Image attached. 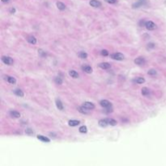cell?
Instances as JSON below:
<instances>
[{"label": "cell", "mask_w": 166, "mask_h": 166, "mask_svg": "<svg viewBox=\"0 0 166 166\" xmlns=\"http://www.w3.org/2000/svg\"><path fill=\"white\" fill-rule=\"evenodd\" d=\"M37 139H40V140H42V142H45V143H49L50 141V139H48L47 137L43 136V135H37Z\"/></svg>", "instance_id": "23"}, {"label": "cell", "mask_w": 166, "mask_h": 166, "mask_svg": "<svg viewBox=\"0 0 166 166\" xmlns=\"http://www.w3.org/2000/svg\"><path fill=\"white\" fill-rule=\"evenodd\" d=\"M27 41H28V43H30V44H32V45H35L36 43V39L33 36H28V37H27Z\"/></svg>", "instance_id": "13"}, {"label": "cell", "mask_w": 166, "mask_h": 166, "mask_svg": "<svg viewBox=\"0 0 166 166\" xmlns=\"http://www.w3.org/2000/svg\"><path fill=\"white\" fill-rule=\"evenodd\" d=\"M141 93H142V95L145 96V97H147V96H148L149 94H150V90L147 88L144 87V88H142Z\"/></svg>", "instance_id": "18"}, {"label": "cell", "mask_w": 166, "mask_h": 166, "mask_svg": "<svg viewBox=\"0 0 166 166\" xmlns=\"http://www.w3.org/2000/svg\"><path fill=\"white\" fill-rule=\"evenodd\" d=\"M145 3H146V0H138V1H137V3H135L134 5H133V7H140V6H143Z\"/></svg>", "instance_id": "19"}, {"label": "cell", "mask_w": 166, "mask_h": 166, "mask_svg": "<svg viewBox=\"0 0 166 166\" xmlns=\"http://www.w3.org/2000/svg\"><path fill=\"white\" fill-rule=\"evenodd\" d=\"M56 5H57V7H58L59 10H61V11L65 10V9H66V7H67L66 5H65L63 3H62V2H57Z\"/></svg>", "instance_id": "14"}, {"label": "cell", "mask_w": 166, "mask_h": 166, "mask_svg": "<svg viewBox=\"0 0 166 166\" xmlns=\"http://www.w3.org/2000/svg\"><path fill=\"white\" fill-rule=\"evenodd\" d=\"M155 47V45L153 44V43H150V44H148V48H154Z\"/></svg>", "instance_id": "32"}, {"label": "cell", "mask_w": 166, "mask_h": 166, "mask_svg": "<svg viewBox=\"0 0 166 166\" xmlns=\"http://www.w3.org/2000/svg\"><path fill=\"white\" fill-rule=\"evenodd\" d=\"M78 111L80 112L81 114H88L89 113V110L83 108V106H80V107L78 108Z\"/></svg>", "instance_id": "22"}, {"label": "cell", "mask_w": 166, "mask_h": 166, "mask_svg": "<svg viewBox=\"0 0 166 166\" xmlns=\"http://www.w3.org/2000/svg\"><path fill=\"white\" fill-rule=\"evenodd\" d=\"M15 11H16L15 8H11V13H15Z\"/></svg>", "instance_id": "34"}, {"label": "cell", "mask_w": 166, "mask_h": 166, "mask_svg": "<svg viewBox=\"0 0 166 166\" xmlns=\"http://www.w3.org/2000/svg\"><path fill=\"white\" fill-rule=\"evenodd\" d=\"M100 54H101L102 56H108L109 55V52L106 50H101V52H100Z\"/></svg>", "instance_id": "29"}, {"label": "cell", "mask_w": 166, "mask_h": 166, "mask_svg": "<svg viewBox=\"0 0 166 166\" xmlns=\"http://www.w3.org/2000/svg\"><path fill=\"white\" fill-rule=\"evenodd\" d=\"M5 79L7 80V82H8L9 83H11V84H15V83H16V79H15V78L12 77V76H10V75H7V76H5Z\"/></svg>", "instance_id": "10"}, {"label": "cell", "mask_w": 166, "mask_h": 166, "mask_svg": "<svg viewBox=\"0 0 166 166\" xmlns=\"http://www.w3.org/2000/svg\"><path fill=\"white\" fill-rule=\"evenodd\" d=\"M10 115L14 118H19L20 117V114L16 110H11V111H10Z\"/></svg>", "instance_id": "12"}, {"label": "cell", "mask_w": 166, "mask_h": 166, "mask_svg": "<svg viewBox=\"0 0 166 166\" xmlns=\"http://www.w3.org/2000/svg\"><path fill=\"white\" fill-rule=\"evenodd\" d=\"M133 81H134V83H138V84H142V83H143L145 82V79L142 77H138V78H136V79H135Z\"/></svg>", "instance_id": "15"}, {"label": "cell", "mask_w": 166, "mask_h": 166, "mask_svg": "<svg viewBox=\"0 0 166 166\" xmlns=\"http://www.w3.org/2000/svg\"><path fill=\"white\" fill-rule=\"evenodd\" d=\"M82 106H83V108H85L86 109L88 110H93L95 109V105H94L93 103H92V102H89V101H86L84 102L83 104H82Z\"/></svg>", "instance_id": "4"}, {"label": "cell", "mask_w": 166, "mask_h": 166, "mask_svg": "<svg viewBox=\"0 0 166 166\" xmlns=\"http://www.w3.org/2000/svg\"><path fill=\"white\" fill-rule=\"evenodd\" d=\"M54 81H55V83H56L57 84H59V85H61L62 83V79L61 77H58V76L55 77Z\"/></svg>", "instance_id": "25"}, {"label": "cell", "mask_w": 166, "mask_h": 166, "mask_svg": "<svg viewBox=\"0 0 166 166\" xmlns=\"http://www.w3.org/2000/svg\"><path fill=\"white\" fill-rule=\"evenodd\" d=\"M69 75H70V76L74 78V79H77V78L79 77V74H78V72L74 71V70H71V71H69Z\"/></svg>", "instance_id": "17"}, {"label": "cell", "mask_w": 166, "mask_h": 166, "mask_svg": "<svg viewBox=\"0 0 166 166\" xmlns=\"http://www.w3.org/2000/svg\"><path fill=\"white\" fill-rule=\"evenodd\" d=\"M89 4L93 7L98 8V7H101V3H100V1H98V0H91V1L89 2Z\"/></svg>", "instance_id": "6"}, {"label": "cell", "mask_w": 166, "mask_h": 166, "mask_svg": "<svg viewBox=\"0 0 166 166\" xmlns=\"http://www.w3.org/2000/svg\"><path fill=\"white\" fill-rule=\"evenodd\" d=\"M112 111H113L112 107L111 108H108V109H104V112H105V113H111Z\"/></svg>", "instance_id": "31"}, {"label": "cell", "mask_w": 166, "mask_h": 166, "mask_svg": "<svg viewBox=\"0 0 166 166\" xmlns=\"http://www.w3.org/2000/svg\"><path fill=\"white\" fill-rule=\"evenodd\" d=\"M104 1H105L106 3H108L114 4V3H117V1H118V0H104Z\"/></svg>", "instance_id": "30"}, {"label": "cell", "mask_w": 166, "mask_h": 166, "mask_svg": "<svg viewBox=\"0 0 166 166\" xmlns=\"http://www.w3.org/2000/svg\"><path fill=\"white\" fill-rule=\"evenodd\" d=\"M110 57L114 59V60H117V61H121V60H123L124 59V55L122 54V53H114L110 55Z\"/></svg>", "instance_id": "3"}, {"label": "cell", "mask_w": 166, "mask_h": 166, "mask_svg": "<svg viewBox=\"0 0 166 166\" xmlns=\"http://www.w3.org/2000/svg\"><path fill=\"white\" fill-rule=\"evenodd\" d=\"M79 132H80V133H86V132L88 131L87 126H80V127H79Z\"/></svg>", "instance_id": "26"}, {"label": "cell", "mask_w": 166, "mask_h": 166, "mask_svg": "<svg viewBox=\"0 0 166 166\" xmlns=\"http://www.w3.org/2000/svg\"><path fill=\"white\" fill-rule=\"evenodd\" d=\"M79 57L80 58H88V54L86 52H84V51H80V52L79 53Z\"/></svg>", "instance_id": "24"}, {"label": "cell", "mask_w": 166, "mask_h": 166, "mask_svg": "<svg viewBox=\"0 0 166 166\" xmlns=\"http://www.w3.org/2000/svg\"><path fill=\"white\" fill-rule=\"evenodd\" d=\"M145 27L147 30L149 31H152V30H155L156 28V24L154 22L151 21V20H148V21L145 22Z\"/></svg>", "instance_id": "1"}, {"label": "cell", "mask_w": 166, "mask_h": 166, "mask_svg": "<svg viewBox=\"0 0 166 166\" xmlns=\"http://www.w3.org/2000/svg\"><path fill=\"white\" fill-rule=\"evenodd\" d=\"M145 62H146V61H145V59L142 58V57H139V58H137L136 59H135V63L137 65H139V66L144 65Z\"/></svg>", "instance_id": "7"}, {"label": "cell", "mask_w": 166, "mask_h": 166, "mask_svg": "<svg viewBox=\"0 0 166 166\" xmlns=\"http://www.w3.org/2000/svg\"><path fill=\"white\" fill-rule=\"evenodd\" d=\"M99 67L101 69L107 70V69H109L110 67H111V65H110L109 62H101V63H100V64H99Z\"/></svg>", "instance_id": "11"}, {"label": "cell", "mask_w": 166, "mask_h": 166, "mask_svg": "<svg viewBox=\"0 0 166 166\" xmlns=\"http://www.w3.org/2000/svg\"><path fill=\"white\" fill-rule=\"evenodd\" d=\"M14 93L16 94V96H18V97H24V93H23V91H22L21 89H20V88H16L14 90Z\"/></svg>", "instance_id": "16"}, {"label": "cell", "mask_w": 166, "mask_h": 166, "mask_svg": "<svg viewBox=\"0 0 166 166\" xmlns=\"http://www.w3.org/2000/svg\"><path fill=\"white\" fill-rule=\"evenodd\" d=\"M79 123H80V122L77 120H71V121H69V122H68L69 126H76Z\"/></svg>", "instance_id": "20"}, {"label": "cell", "mask_w": 166, "mask_h": 166, "mask_svg": "<svg viewBox=\"0 0 166 166\" xmlns=\"http://www.w3.org/2000/svg\"><path fill=\"white\" fill-rule=\"evenodd\" d=\"M99 126H100L101 127H105L108 125H109V118H104V119H100L99 121Z\"/></svg>", "instance_id": "8"}, {"label": "cell", "mask_w": 166, "mask_h": 166, "mask_svg": "<svg viewBox=\"0 0 166 166\" xmlns=\"http://www.w3.org/2000/svg\"><path fill=\"white\" fill-rule=\"evenodd\" d=\"M82 70L88 74H90L93 72V68L90 66H88V65H83V66H82Z\"/></svg>", "instance_id": "9"}, {"label": "cell", "mask_w": 166, "mask_h": 166, "mask_svg": "<svg viewBox=\"0 0 166 166\" xmlns=\"http://www.w3.org/2000/svg\"><path fill=\"white\" fill-rule=\"evenodd\" d=\"M56 106L59 110H63V109H64L63 104L60 100H56Z\"/></svg>", "instance_id": "21"}, {"label": "cell", "mask_w": 166, "mask_h": 166, "mask_svg": "<svg viewBox=\"0 0 166 166\" xmlns=\"http://www.w3.org/2000/svg\"><path fill=\"white\" fill-rule=\"evenodd\" d=\"M2 62H3L4 64L6 65H8V66H11V65L13 64L14 61L11 57H8V56H3L2 57Z\"/></svg>", "instance_id": "2"}, {"label": "cell", "mask_w": 166, "mask_h": 166, "mask_svg": "<svg viewBox=\"0 0 166 166\" xmlns=\"http://www.w3.org/2000/svg\"><path fill=\"white\" fill-rule=\"evenodd\" d=\"M26 133H27V134H32V131L30 129H28V130H26Z\"/></svg>", "instance_id": "33"}, {"label": "cell", "mask_w": 166, "mask_h": 166, "mask_svg": "<svg viewBox=\"0 0 166 166\" xmlns=\"http://www.w3.org/2000/svg\"><path fill=\"white\" fill-rule=\"evenodd\" d=\"M3 3H8V2L10 1V0H1Z\"/></svg>", "instance_id": "35"}, {"label": "cell", "mask_w": 166, "mask_h": 166, "mask_svg": "<svg viewBox=\"0 0 166 166\" xmlns=\"http://www.w3.org/2000/svg\"><path fill=\"white\" fill-rule=\"evenodd\" d=\"M109 123L111 126H115V125H117V121L113 119V118H109Z\"/></svg>", "instance_id": "28"}, {"label": "cell", "mask_w": 166, "mask_h": 166, "mask_svg": "<svg viewBox=\"0 0 166 166\" xmlns=\"http://www.w3.org/2000/svg\"><path fill=\"white\" fill-rule=\"evenodd\" d=\"M100 104L102 106L103 108L108 109V108H111L112 107V104L110 103V101H109L107 100H102L100 101Z\"/></svg>", "instance_id": "5"}, {"label": "cell", "mask_w": 166, "mask_h": 166, "mask_svg": "<svg viewBox=\"0 0 166 166\" xmlns=\"http://www.w3.org/2000/svg\"><path fill=\"white\" fill-rule=\"evenodd\" d=\"M147 74H148L149 75H156L157 74L156 72V71L154 69H151V70H149L148 71H147Z\"/></svg>", "instance_id": "27"}]
</instances>
